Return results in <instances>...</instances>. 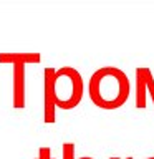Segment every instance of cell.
Instances as JSON below:
<instances>
[{"label":"cell","mask_w":154,"mask_h":159,"mask_svg":"<svg viewBox=\"0 0 154 159\" xmlns=\"http://www.w3.org/2000/svg\"><path fill=\"white\" fill-rule=\"evenodd\" d=\"M131 83L126 71L118 66H101L89 76L88 94L101 109H118L128 101Z\"/></svg>","instance_id":"obj_1"},{"label":"cell","mask_w":154,"mask_h":159,"mask_svg":"<svg viewBox=\"0 0 154 159\" xmlns=\"http://www.w3.org/2000/svg\"><path fill=\"white\" fill-rule=\"evenodd\" d=\"M55 103L60 109L76 108L84 94V81L81 73L73 66H60L53 80Z\"/></svg>","instance_id":"obj_2"},{"label":"cell","mask_w":154,"mask_h":159,"mask_svg":"<svg viewBox=\"0 0 154 159\" xmlns=\"http://www.w3.org/2000/svg\"><path fill=\"white\" fill-rule=\"evenodd\" d=\"M57 68L47 66L43 71V121L47 124H53L57 121V103H55L53 80Z\"/></svg>","instance_id":"obj_3"},{"label":"cell","mask_w":154,"mask_h":159,"mask_svg":"<svg viewBox=\"0 0 154 159\" xmlns=\"http://www.w3.org/2000/svg\"><path fill=\"white\" fill-rule=\"evenodd\" d=\"M134 78H136V108L144 109L146 108V96L152 99L154 106V76L152 71L147 66H138L134 70Z\"/></svg>","instance_id":"obj_4"},{"label":"cell","mask_w":154,"mask_h":159,"mask_svg":"<svg viewBox=\"0 0 154 159\" xmlns=\"http://www.w3.org/2000/svg\"><path fill=\"white\" fill-rule=\"evenodd\" d=\"M27 104V68L13 65V108L22 109Z\"/></svg>","instance_id":"obj_5"},{"label":"cell","mask_w":154,"mask_h":159,"mask_svg":"<svg viewBox=\"0 0 154 159\" xmlns=\"http://www.w3.org/2000/svg\"><path fill=\"white\" fill-rule=\"evenodd\" d=\"M42 55L40 53H0V63H12V65H25L40 63Z\"/></svg>","instance_id":"obj_6"},{"label":"cell","mask_w":154,"mask_h":159,"mask_svg":"<svg viewBox=\"0 0 154 159\" xmlns=\"http://www.w3.org/2000/svg\"><path fill=\"white\" fill-rule=\"evenodd\" d=\"M61 159H76L75 157V144L73 143H63V146H61Z\"/></svg>","instance_id":"obj_7"},{"label":"cell","mask_w":154,"mask_h":159,"mask_svg":"<svg viewBox=\"0 0 154 159\" xmlns=\"http://www.w3.org/2000/svg\"><path fill=\"white\" fill-rule=\"evenodd\" d=\"M37 159H55V157L52 156V149H50L48 146H42V148L38 149Z\"/></svg>","instance_id":"obj_8"},{"label":"cell","mask_w":154,"mask_h":159,"mask_svg":"<svg viewBox=\"0 0 154 159\" xmlns=\"http://www.w3.org/2000/svg\"><path fill=\"white\" fill-rule=\"evenodd\" d=\"M78 159H94V157H91V156H83V157H78Z\"/></svg>","instance_id":"obj_9"},{"label":"cell","mask_w":154,"mask_h":159,"mask_svg":"<svg viewBox=\"0 0 154 159\" xmlns=\"http://www.w3.org/2000/svg\"><path fill=\"white\" fill-rule=\"evenodd\" d=\"M109 159H123V157H109ZM124 159H133V157L129 156V157H124Z\"/></svg>","instance_id":"obj_10"},{"label":"cell","mask_w":154,"mask_h":159,"mask_svg":"<svg viewBox=\"0 0 154 159\" xmlns=\"http://www.w3.org/2000/svg\"><path fill=\"white\" fill-rule=\"evenodd\" d=\"M146 159H154V156H152V157H146Z\"/></svg>","instance_id":"obj_11"}]
</instances>
